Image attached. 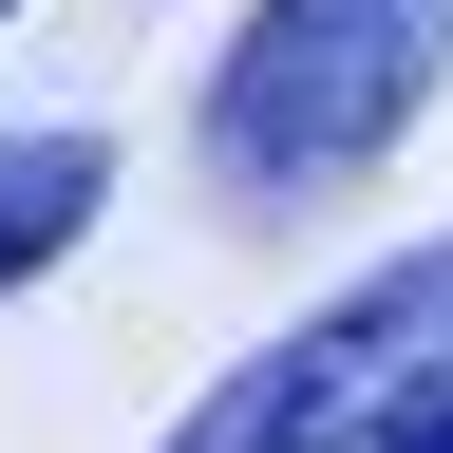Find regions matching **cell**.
I'll return each mask as SVG.
<instances>
[{
    "instance_id": "1",
    "label": "cell",
    "mask_w": 453,
    "mask_h": 453,
    "mask_svg": "<svg viewBox=\"0 0 453 453\" xmlns=\"http://www.w3.org/2000/svg\"><path fill=\"white\" fill-rule=\"evenodd\" d=\"M453 95V0H246V38L208 57V189L226 208H321Z\"/></svg>"
},
{
    "instance_id": "2",
    "label": "cell",
    "mask_w": 453,
    "mask_h": 453,
    "mask_svg": "<svg viewBox=\"0 0 453 453\" xmlns=\"http://www.w3.org/2000/svg\"><path fill=\"white\" fill-rule=\"evenodd\" d=\"M416 359H453V246H396L359 265L303 340H265V359H226L189 416L151 453H378V416L416 396Z\"/></svg>"
},
{
    "instance_id": "3",
    "label": "cell",
    "mask_w": 453,
    "mask_h": 453,
    "mask_svg": "<svg viewBox=\"0 0 453 453\" xmlns=\"http://www.w3.org/2000/svg\"><path fill=\"white\" fill-rule=\"evenodd\" d=\"M95 208H113V133H0V303L76 265Z\"/></svg>"
},
{
    "instance_id": "4",
    "label": "cell",
    "mask_w": 453,
    "mask_h": 453,
    "mask_svg": "<svg viewBox=\"0 0 453 453\" xmlns=\"http://www.w3.org/2000/svg\"><path fill=\"white\" fill-rule=\"evenodd\" d=\"M378 453H453V359H416V396L378 416Z\"/></svg>"
}]
</instances>
